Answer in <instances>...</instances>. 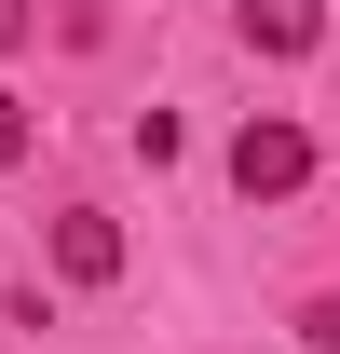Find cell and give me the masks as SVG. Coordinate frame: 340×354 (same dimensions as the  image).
<instances>
[{
	"label": "cell",
	"mask_w": 340,
	"mask_h": 354,
	"mask_svg": "<svg viewBox=\"0 0 340 354\" xmlns=\"http://www.w3.org/2000/svg\"><path fill=\"white\" fill-rule=\"evenodd\" d=\"M299 177H313V123H286V109H258V123L232 136V191H245V205H286Z\"/></svg>",
	"instance_id": "cell-1"
},
{
	"label": "cell",
	"mask_w": 340,
	"mask_h": 354,
	"mask_svg": "<svg viewBox=\"0 0 340 354\" xmlns=\"http://www.w3.org/2000/svg\"><path fill=\"white\" fill-rule=\"evenodd\" d=\"M232 41L245 55H313L327 41V0H232Z\"/></svg>",
	"instance_id": "cell-2"
},
{
	"label": "cell",
	"mask_w": 340,
	"mask_h": 354,
	"mask_svg": "<svg viewBox=\"0 0 340 354\" xmlns=\"http://www.w3.org/2000/svg\"><path fill=\"white\" fill-rule=\"evenodd\" d=\"M55 272H68V286H109V272H123V218H109V205H68V218H55Z\"/></svg>",
	"instance_id": "cell-3"
},
{
	"label": "cell",
	"mask_w": 340,
	"mask_h": 354,
	"mask_svg": "<svg viewBox=\"0 0 340 354\" xmlns=\"http://www.w3.org/2000/svg\"><path fill=\"white\" fill-rule=\"evenodd\" d=\"M28 150H41V109H28V95H14V82H0V177H14V164H28Z\"/></svg>",
	"instance_id": "cell-4"
},
{
	"label": "cell",
	"mask_w": 340,
	"mask_h": 354,
	"mask_svg": "<svg viewBox=\"0 0 340 354\" xmlns=\"http://www.w3.org/2000/svg\"><path fill=\"white\" fill-rule=\"evenodd\" d=\"M299 341H313V354H340V300H299Z\"/></svg>",
	"instance_id": "cell-5"
}]
</instances>
